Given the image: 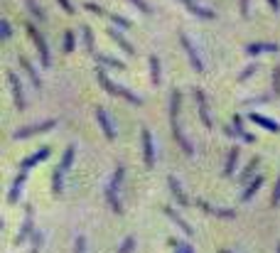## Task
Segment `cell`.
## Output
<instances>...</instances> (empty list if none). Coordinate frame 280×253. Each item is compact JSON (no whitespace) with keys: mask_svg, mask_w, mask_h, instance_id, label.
I'll list each match as a JSON object with an SVG mask.
<instances>
[{"mask_svg":"<svg viewBox=\"0 0 280 253\" xmlns=\"http://www.w3.org/2000/svg\"><path fill=\"white\" fill-rule=\"evenodd\" d=\"M150 71H152V84H160V59L150 54Z\"/></svg>","mask_w":280,"mask_h":253,"instance_id":"obj_30","label":"cell"},{"mask_svg":"<svg viewBox=\"0 0 280 253\" xmlns=\"http://www.w3.org/2000/svg\"><path fill=\"white\" fill-rule=\"evenodd\" d=\"M25 30H27V35L32 37V42L37 45V52H40V59H42V66H49V50H47V42H45V37L37 32V27L35 25H25Z\"/></svg>","mask_w":280,"mask_h":253,"instance_id":"obj_6","label":"cell"},{"mask_svg":"<svg viewBox=\"0 0 280 253\" xmlns=\"http://www.w3.org/2000/svg\"><path fill=\"white\" fill-rule=\"evenodd\" d=\"M32 216H35V209L27 204V206H25V224H22V231H20V234H17V239H15V244H17V246H20V244H25V241H27V236L32 234Z\"/></svg>","mask_w":280,"mask_h":253,"instance_id":"obj_15","label":"cell"},{"mask_svg":"<svg viewBox=\"0 0 280 253\" xmlns=\"http://www.w3.org/2000/svg\"><path fill=\"white\" fill-rule=\"evenodd\" d=\"M25 182H27V172L20 170V175L15 177V182H12V187H10V194H7V202H10V204H17V202H20V194L25 190Z\"/></svg>","mask_w":280,"mask_h":253,"instance_id":"obj_14","label":"cell"},{"mask_svg":"<svg viewBox=\"0 0 280 253\" xmlns=\"http://www.w3.org/2000/svg\"><path fill=\"white\" fill-rule=\"evenodd\" d=\"M42 239H45V236H42V231H35V234H32V241H35V249H32V253H40Z\"/></svg>","mask_w":280,"mask_h":253,"instance_id":"obj_39","label":"cell"},{"mask_svg":"<svg viewBox=\"0 0 280 253\" xmlns=\"http://www.w3.org/2000/svg\"><path fill=\"white\" fill-rule=\"evenodd\" d=\"M258 165H261V157H258V155H256V157H251V160H248V165L243 167V172H241L236 180H238L241 185H243V182H248V177L256 172V167H258Z\"/></svg>","mask_w":280,"mask_h":253,"instance_id":"obj_25","label":"cell"},{"mask_svg":"<svg viewBox=\"0 0 280 253\" xmlns=\"http://www.w3.org/2000/svg\"><path fill=\"white\" fill-rule=\"evenodd\" d=\"M108 37H111V40H113V42H116V45H118V47H121L126 54H136L133 45H131V42H128V40L121 35V32H116V30H108Z\"/></svg>","mask_w":280,"mask_h":253,"instance_id":"obj_24","label":"cell"},{"mask_svg":"<svg viewBox=\"0 0 280 253\" xmlns=\"http://www.w3.org/2000/svg\"><path fill=\"white\" fill-rule=\"evenodd\" d=\"M268 5H271L273 10H280V0H268Z\"/></svg>","mask_w":280,"mask_h":253,"instance_id":"obj_44","label":"cell"},{"mask_svg":"<svg viewBox=\"0 0 280 253\" xmlns=\"http://www.w3.org/2000/svg\"><path fill=\"white\" fill-rule=\"evenodd\" d=\"M10 35H12V30H10V22H7V20H2V22H0V37H2V40H7Z\"/></svg>","mask_w":280,"mask_h":253,"instance_id":"obj_38","label":"cell"},{"mask_svg":"<svg viewBox=\"0 0 280 253\" xmlns=\"http://www.w3.org/2000/svg\"><path fill=\"white\" fill-rule=\"evenodd\" d=\"M271 204H273V206H278V204H280V177H278V182H276V187H273V197H271Z\"/></svg>","mask_w":280,"mask_h":253,"instance_id":"obj_40","label":"cell"},{"mask_svg":"<svg viewBox=\"0 0 280 253\" xmlns=\"http://www.w3.org/2000/svg\"><path fill=\"white\" fill-rule=\"evenodd\" d=\"M74 253H86V239H84V236H76V241H74Z\"/></svg>","mask_w":280,"mask_h":253,"instance_id":"obj_37","label":"cell"},{"mask_svg":"<svg viewBox=\"0 0 280 253\" xmlns=\"http://www.w3.org/2000/svg\"><path fill=\"white\" fill-rule=\"evenodd\" d=\"M71 160H74V145H69V148L64 150V157H62V162L57 165V170H54V175H52V194H54V197H59V194L64 192V175H67V170H69Z\"/></svg>","mask_w":280,"mask_h":253,"instance_id":"obj_3","label":"cell"},{"mask_svg":"<svg viewBox=\"0 0 280 253\" xmlns=\"http://www.w3.org/2000/svg\"><path fill=\"white\" fill-rule=\"evenodd\" d=\"M238 157H241V148H231L229 157H226V165H224V177H231L236 172V165H238Z\"/></svg>","mask_w":280,"mask_h":253,"instance_id":"obj_20","label":"cell"},{"mask_svg":"<svg viewBox=\"0 0 280 253\" xmlns=\"http://www.w3.org/2000/svg\"><path fill=\"white\" fill-rule=\"evenodd\" d=\"M57 2H59V5H62V7L67 10V12H69V15L74 12V7H71V2H69V0H57Z\"/></svg>","mask_w":280,"mask_h":253,"instance_id":"obj_42","label":"cell"},{"mask_svg":"<svg viewBox=\"0 0 280 253\" xmlns=\"http://www.w3.org/2000/svg\"><path fill=\"white\" fill-rule=\"evenodd\" d=\"M248 121H253L256 126H261L263 130H268V133H280V123L278 121H271V118H266V116H261V113H248Z\"/></svg>","mask_w":280,"mask_h":253,"instance_id":"obj_17","label":"cell"},{"mask_svg":"<svg viewBox=\"0 0 280 253\" xmlns=\"http://www.w3.org/2000/svg\"><path fill=\"white\" fill-rule=\"evenodd\" d=\"M93 59L98 64H108V66H116V69H126V64L116 57H106V54H93Z\"/></svg>","mask_w":280,"mask_h":253,"instance_id":"obj_28","label":"cell"},{"mask_svg":"<svg viewBox=\"0 0 280 253\" xmlns=\"http://www.w3.org/2000/svg\"><path fill=\"white\" fill-rule=\"evenodd\" d=\"M7 81H10V91H12V99H15V106L17 111H25V91H22V81L17 79L15 71H7Z\"/></svg>","mask_w":280,"mask_h":253,"instance_id":"obj_7","label":"cell"},{"mask_svg":"<svg viewBox=\"0 0 280 253\" xmlns=\"http://www.w3.org/2000/svg\"><path fill=\"white\" fill-rule=\"evenodd\" d=\"M256 71H258V64H248V66L238 74V81H246V79H248V76H253Z\"/></svg>","mask_w":280,"mask_h":253,"instance_id":"obj_34","label":"cell"},{"mask_svg":"<svg viewBox=\"0 0 280 253\" xmlns=\"http://www.w3.org/2000/svg\"><path fill=\"white\" fill-rule=\"evenodd\" d=\"M52 155V148H40L37 152H32L30 157H25L22 162H20V170H25V172H30L35 165H40V162H45L47 157Z\"/></svg>","mask_w":280,"mask_h":253,"instance_id":"obj_10","label":"cell"},{"mask_svg":"<svg viewBox=\"0 0 280 253\" xmlns=\"http://www.w3.org/2000/svg\"><path fill=\"white\" fill-rule=\"evenodd\" d=\"M133 249H136V239L133 236H126L123 244H121V249H118V253H133Z\"/></svg>","mask_w":280,"mask_h":253,"instance_id":"obj_33","label":"cell"},{"mask_svg":"<svg viewBox=\"0 0 280 253\" xmlns=\"http://www.w3.org/2000/svg\"><path fill=\"white\" fill-rule=\"evenodd\" d=\"M226 133H229V135H238L243 143H256V135H253V133H246V128H243V118H241L238 113L233 116V126L226 128Z\"/></svg>","mask_w":280,"mask_h":253,"instance_id":"obj_12","label":"cell"},{"mask_svg":"<svg viewBox=\"0 0 280 253\" xmlns=\"http://www.w3.org/2000/svg\"><path fill=\"white\" fill-rule=\"evenodd\" d=\"M194 204H197L202 211L214 214V216H221V219H233V216H236V209H219V206H211L209 202H204V199H197Z\"/></svg>","mask_w":280,"mask_h":253,"instance_id":"obj_13","label":"cell"},{"mask_svg":"<svg viewBox=\"0 0 280 253\" xmlns=\"http://www.w3.org/2000/svg\"><path fill=\"white\" fill-rule=\"evenodd\" d=\"M180 42H182V47H185V52H187V57H189V64H192V69L194 71H204V64L199 59V54H197V50H194V45L189 42V37L185 35V32H180Z\"/></svg>","mask_w":280,"mask_h":253,"instance_id":"obj_9","label":"cell"},{"mask_svg":"<svg viewBox=\"0 0 280 253\" xmlns=\"http://www.w3.org/2000/svg\"><path fill=\"white\" fill-rule=\"evenodd\" d=\"M273 96L280 99V66H276V71H273Z\"/></svg>","mask_w":280,"mask_h":253,"instance_id":"obj_35","label":"cell"},{"mask_svg":"<svg viewBox=\"0 0 280 253\" xmlns=\"http://www.w3.org/2000/svg\"><path fill=\"white\" fill-rule=\"evenodd\" d=\"M81 35H84V45H86V52L93 57L96 54V50H93V32H91V27H81Z\"/></svg>","mask_w":280,"mask_h":253,"instance_id":"obj_27","label":"cell"},{"mask_svg":"<svg viewBox=\"0 0 280 253\" xmlns=\"http://www.w3.org/2000/svg\"><path fill=\"white\" fill-rule=\"evenodd\" d=\"M140 138H142L145 167H147V170H152V165H155V145H152V135H150V130H147V128H142V130H140Z\"/></svg>","mask_w":280,"mask_h":253,"instance_id":"obj_8","label":"cell"},{"mask_svg":"<svg viewBox=\"0 0 280 253\" xmlns=\"http://www.w3.org/2000/svg\"><path fill=\"white\" fill-rule=\"evenodd\" d=\"M20 66H22V69H25V74L30 76V81H32V86H35V89L40 91V89H42V79H40V74H37V69L32 66V62H30V59H27L25 54H20Z\"/></svg>","mask_w":280,"mask_h":253,"instance_id":"obj_18","label":"cell"},{"mask_svg":"<svg viewBox=\"0 0 280 253\" xmlns=\"http://www.w3.org/2000/svg\"><path fill=\"white\" fill-rule=\"evenodd\" d=\"M170 246L175 249V253H194V249H192L187 241H175V239H170Z\"/></svg>","mask_w":280,"mask_h":253,"instance_id":"obj_29","label":"cell"},{"mask_svg":"<svg viewBox=\"0 0 280 253\" xmlns=\"http://www.w3.org/2000/svg\"><path fill=\"white\" fill-rule=\"evenodd\" d=\"M165 214H167V216H170V219H172V221H175L182 231H185V236H189V239L194 236V229H192V226H189V224H187V221H185V219H182V216L172 209V206H165Z\"/></svg>","mask_w":280,"mask_h":253,"instance_id":"obj_21","label":"cell"},{"mask_svg":"<svg viewBox=\"0 0 280 253\" xmlns=\"http://www.w3.org/2000/svg\"><path fill=\"white\" fill-rule=\"evenodd\" d=\"M96 79L101 81V86H103L108 94H113V96H121V99H126V101H128V103H133V106H140V103H142V99H140V96H136L133 91H128L126 86H118V84H113V81L106 76V71H103L101 66L96 69Z\"/></svg>","mask_w":280,"mask_h":253,"instance_id":"obj_2","label":"cell"},{"mask_svg":"<svg viewBox=\"0 0 280 253\" xmlns=\"http://www.w3.org/2000/svg\"><path fill=\"white\" fill-rule=\"evenodd\" d=\"M194 101H197V108H199V118H202V123H204V128H214V123H211L209 118V106H207V96H204V91L202 89H194Z\"/></svg>","mask_w":280,"mask_h":253,"instance_id":"obj_11","label":"cell"},{"mask_svg":"<svg viewBox=\"0 0 280 253\" xmlns=\"http://www.w3.org/2000/svg\"><path fill=\"white\" fill-rule=\"evenodd\" d=\"M167 185H170V192H172V197L177 199V204H180V206H189V199H187V194L182 192L180 182H177L175 177H167Z\"/></svg>","mask_w":280,"mask_h":253,"instance_id":"obj_22","label":"cell"},{"mask_svg":"<svg viewBox=\"0 0 280 253\" xmlns=\"http://www.w3.org/2000/svg\"><path fill=\"white\" fill-rule=\"evenodd\" d=\"M221 253H231V251H221Z\"/></svg>","mask_w":280,"mask_h":253,"instance_id":"obj_45","label":"cell"},{"mask_svg":"<svg viewBox=\"0 0 280 253\" xmlns=\"http://www.w3.org/2000/svg\"><path fill=\"white\" fill-rule=\"evenodd\" d=\"M182 5H187V10L192 12V15H197V17H204V20H211L214 17V12L207 10V7H202V5H197L194 0H180Z\"/></svg>","mask_w":280,"mask_h":253,"instance_id":"obj_23","label":"cell"},{"mask_svg":"<svg viewBox=\"0 0 280 253\" xmlns=\"http://www.w3.org/2000/svg\"><path fill=\"white\" fill-rule=\"evenodd\" d=\"M246 52L251 57H258V54H266V52H278V45H273V42H251L246 47Z\"/></svg>","mask_w":280,"mask_h":253,"instance_id":"obj_19","label":"cell"},{"mask_svg":"<svg viewBox=\"0 0 280 253\" xmlns=\"http://www.w3.org/2000/svg\"><path fill=\"white\" fill-rule=\"evenodd\" d=\"M180 103H182V94L175 89L172 96H170V128H172L175 140H177L180 148L185 150V155H194V145L185 138V133H182V128H180Z\"/></svg>","mask_w":280,"mask_h":253,"instance_id":"obj_1","label":"cell"},{"mask_svg":"<svg viewBox=\"0 0 280 253\" xmlns=\"http://www.w3.org/2000/svg\"><path fill=\"white\" fill-rule=\"evenodd\" d=\"M123 175H126V167L118 165V170L113 172V177H111V182H108V187H106V202H108V206H111L116 214H123V206H121V199H118V187H121Z\"/></svg>","mask_w":280,"mask_h":253,"instance_id":"obj_4","label":"cell"},{"mask_svg":"<svg viewBox=\"0 0 280 253\" xmlns=\"http://www.w3.org/2000/svg\"><path fill=\"white\" fill-rule=\"evenodd\" d=\"M278 253H280V244H278Z\"/></svg>","mask_w":280,"mask_h":253,"instance_id":"obj_46","label":"cell"},{"mask_svg":"<svg viewBox=\"0 0 280 253\" xmlns=\"http://www.w3.org/2000/svg\"><path fill=\"white\" fill-rule=\"evenodd\" d=\"M241 15L248 17V0H241Z\"/></svg>","mask_w":280,"mask_h":253,"instance_id":"obj_43","label":"cell"},{"mask_svg":"<svg viewBox=\"0 0 280 253\" xmlns=\"http://www.w3.org/2000/svg\"><path fill=\"white\" fill-rule=\"evenodd\" d=\"M106 17L111 20V22H116V25H121V27H131V20H126V17H121V15H116V12H106Z\"/></svg>","mask_w":280,"mask_h":253,"instance_id":"obj_32","label":"cell"},{"mask_svg":"<svg viewBox=\"0 0 280 253\" xmlns=\"http://www.w3.org/2000/svg\"><path fill=\"white\" fill-rule=\"evenodd\" d=\"M25 5H27V10H30V12H32L35 17H40V20H45V17H47V15L42 12V7H40V5H37L35 0H25Z\"/></svg>","mask_w":280,"mask_h":253,"instance_id":"obj_31","label":"cell"},{"mask_svg":"<svg viewBox=\"0 0 280 253\" xmlns=\"http://www.w3.org/2000/svg\"><path fill=\"white\" fill-rule=\"evenodd\" d=\"M96 121H98V126H101L103 135H106L108 140H116V130H113V123H111L106 108H96Z\"/></svg>","mask_w":280,"mask_h":253,"instance_id":"obj_16","label":"cell"},{"mask_svg":"<svg viewBox=\"0 0 280 253\" xmlns=\"http://www.w3.org/2000/svg\"><path fill=\"white\" fill-rule=\"evenodd\" d=\"M64 52H67V54L74 52V32H71V30L64 32Z\"/></svg>","mask_w":280,"mask_h":253,"instance_id":"obj_36","label":"cell"},{"mask_svg":"<svg viewBox=\"0 0 280 253\" xmlns=\"http://www.w3.org/2000/svg\"><path fill=\"white\" fill-rule=\"evenodd\" d=\"M261 185H263V175H258L256 180H251V182H248V190L241 194V202H248V199H253V194H258Z\"/></svg>","mask_w":280,"mask_h":253,"instance_id":"obj_26","label":"cell"},{"mask_svg":"<svg viewBox=\"0 0 280 253\" xmlns=\"http://www.w3.org/2000/svg\"><path fill=\"white\" fill-rule=\"evenodd\" d=\"M131 2H133V5H136V7H138V10H142V12H145V15H147V12H150V5H147V2H145V0H131Z\"/></svg>","mask_w":280,"mask_h":253,"instance_id":"obj_41","label":"cell"},{"mask_svg":"<svg viewBox=\"0 0 280 253\" xmlns=\"http://www.w3.org/2000/svg\"><path fill=\"white\" fill-rule=\"evenodd\" d=\"M54 126H57V121L49 118V121H42V123H35V126L17 128V130L12 133V138H15V140H22V138H30V135H37V133H47V130H52Z\"/></svg>","mask_w":280,"mask_h":253,"instance_id":"obj_5","label":"cell"}]
</instances>
